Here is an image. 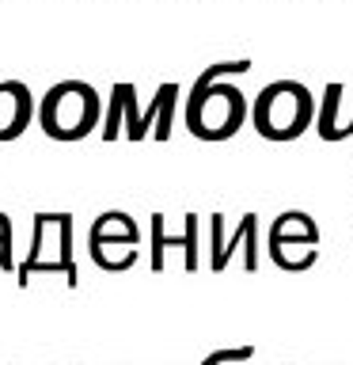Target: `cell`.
I'll use <instances>...</instances> for the list:
<instances>
[{
  "label": "cell",
  "instance_id": "6da1fadb",
  "mask_svg": "<svg viewBox=\"0 0 353 365\" xmlns=\"http://www.w3.org/2000/svg\"><path fill=\"white\" fill-rule=\"evenodd\" d=\"M102 96L88 80H61L38 103V125L50 141H84L99 130Z\"/></svg>",
  "mask_w": 353,
  "mask_h": 365
},
{
  "label": "cell",
  "instance_id": "7a4b0ae2",
  "mask_svg": "<svg viewBox=\"0 0 353 365\" xmlns=\"http://www.w3.org/2000/svg\"><path fill=\"white\" fill-rule=\"evenodd\" d=\"M315 96L307 91L300 80H273L255 96L251 118H255L258 137L266 141H296L315 125Z\"/></svg>",
  "mask_w": 353,
  "mask_h": 365
},
{
  "label": "cell",
  "instance_id": "3957f363",
  "mask_svg": "<svg viewBox=\"0 0 353 365\" xmlns=\"http://www.w3.org/2000/svg\"><path fill=\"white\" fill-rule=\"evenodd\" d=\"M247 99L236 84L224 80H213V84H194L186 96V110H182V122H186L190 137L198 141H228L243 130L247 122Z\"/></svg>",
  "mask_w": 353,
  "mask_h": 365
},
{
  "label": "cell",
  "instance_id": "277c9868",
  "mask_svg": "<svg viewBox=\"0 0 353 365\" xmlns=\"http://www.w3.org/2000/svg\"><path fill=\"white\" fill-rule=\"evenodd\" d=\"M31 274H65L68 289L80 285L76 259H73V217L68 213H34L31 251L16 267V282L23 289L31 285Z\"/></svg>",
  "mask_w": 353,
  "mask_h": 365
},
{
  "label": "cell",
  "instance_id": "5b68a950",
  "mask_svg": "<svg viewBox=\"0 0 353 365\" xmlns=\"http://www.w3.org/2000/svg\"><path fill=\"white\" fill-rule=\"evenodd\" d=\"M236 251H243V267L258 270V217L243 213L232 236H224V213H213V255H209V270L221 274L232 262Z\"/></svg>",
  "mask_w": 353,
  "mask_h": 365
},
{
  "label": "cell",
  "instance_id": "8992f818",
  "mask_svg": "<svg viewBox=\"0 0 353 365\" xmlns=\"http://www.w3.org/2000/svg\"><path fill=\"white\" fill-rule=\"evenodd\" d=\"M148 240H152V270H164V255L167 247H182V267L198 270V217L182 213V232H167L164 228V213H152V228H148Z\"/></svg>",
  "mask_w": 353,
  "mask_h": 365
},
{
  "label": "cell",
  "instance_id": "52a82bcc",
  "mask_svg": "<svg viewBox=\"0 0 353 365\" xmlns=\"http://www.w3.org/2000/svg\"><path fill=\"white\" fill-rule=\"evenodd\" d=\"M38 118L34 96L23 80H0V145L27 133V125Z\"/></svg>",
  "mask_w": 353,
  "mask_h": 365
},
{
  "label": "cell",
  "instance_id": "ba28073f",
  "mask_svg": "<svg viewBox=\"0 0 353 365\" xmlns=\"http://www.w3.org/2000/svg\"><path fill=\"white\" fill-rule=\"evenodd\" d=\"M88 251H91V262L99 270H110V274H125L130 267H137V240H88Z\"/></svg>",
  "mask_w": 353,
  "mask_h": 365
},
{
  "label": "cell",
  "instance_id": "9c48e42d",
  "mask_svg": "<svg viewBox=\"0 0 353 365\" xmlns=\"http://www.w3.org/2000/svg\"><path fill=\"white\" fill-rule=\"evenodd\" d=\"M270 259L289 274H304L307 267H315L319 244L315 240H270Z\"/></svg>",
  "mask_w": 353,
  "mask_h": 365
},
{
  "label": "cell",
  "instance_id": "30bf717a",
  "mask_svg": "<svg viewBox=\"0 0 353 365\" xmlns=\"http://www.w3.org/2000/svg\"><path fill=\"white\" fill-rule=\"evenodd\" d=\"M342 96H346V88L342 84H327L323 88V103H319V114H315V133L323 137V141H346L342 137V122H338V110H342Z\"/></svg>",
  "mask_w": 353,
  "mask_h": 365
},
{
  "label": "cell",
  "instance_id": "8fae6325",
  "mask_svg": "<svg viewBox=\"0 0 353 365\" xmlns=\"http://www.w3.org/2000/svg\"><path fill=\"white\" fill-rule=\"evenodd\" d=\"M88 240H141V228H137V221L130 213L107 210V213H99L95 221H91Z\"/></svg>",
  "mask_w": 353,
  "mask_h": 365
},
{
  "label": "cell",
  "instance_id": "7c38bea8",
  "mask_svg": "<svg viewBox=\"0 0 353 365\" xmlns=\"http://www.w3.org/2000/svg\"><path fill=\"white\" fill-rule=\"evenodd\" d=\"M270 240H315L319 244V225H315V217H307L304 210H285L278 221L270 225Z\"/></svg>",
  "mask_w": 353,
  "mask_h": 365
},
{
  "label": "cell",
  "instance_id": "4fadbf2b",
  "mask_svg": "<svg viewBox=\"0 0 353 365\" xmlns=\"http://www.w3.org/2000/svg\"><path fill=\"white\" fill-rule=\"evenodd\" d=\"M255 358V346H224V350H213L201 365H247Z\"/></svg>",
  "mask_w": 353,
  "mask_h": 365
},
{
  "label": "cell",
  "instance_id": "5bb4252c",
  "mask_svg": "<svg viewBox=\"0 0 353 365\" xmlns=\"http://www.w3.org/2000/svg\"><path fill=\"white\" fill-rule=\"evenodd\" d=\"M16 259H11V232H0V270H11Z\"/></svg>",
  "mask_w": 353,
  "mask_h": 365
},
{
  "label": "cell",
  "instance_id": "9a60e30c",
  "mask_svg": "<svg viewBox=\"0 0 353 365\" xmlns=\"http://www.w3.org/2000/svg\"><path fill=\"white\" fill-rule=\"evenodd\" d=\"M0 232H11V217L8 213H0Z\"/></svg>",
  "mask_w": 353,
  "mask_h": 365
},
{
  "label": "cell",
  "instance_id": "2e32d148",
  "mask_svg": "<svg viewBox=\"0 0 353 365\" xmlns=\"http://www.w3.org/2000/svg\"><path fill=\"white\" fill-rule=\"evenodd\" d=\"M346 137H353V114H349V122H346Z\"/></svg>",
  "mask_w": 353,
  "mask_h": 365
}]
</instances>
